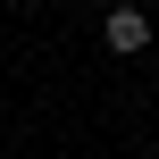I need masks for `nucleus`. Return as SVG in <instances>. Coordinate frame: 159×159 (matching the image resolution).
<instances>
[{"label":"nucleus","instance_id":"nucleus-2","mask_svg":"<svg viewBox=\"0 0 159 159\" xmlns=\"http://www.w3.org/2000/svg\"><path fill=\"white\" fill-rule=\"evenodd\" d=\"M101 8H134V0H101Z\"/></svg>","mask_w":159,"mask_h":159},{"label":"nucleus","instance_id":"nucleus-1","mask_svg":"<svg viewBox=\"0 0 159 159\" xmlns=\"http://www.w3.org/2000/svg\"><path fill=\"white\" fill-rule=\"evenodd\" d=\"M109 50H151V17L143 8H109Z\"/></svg>","mask_w":159,"mask_h":159}]
</instances>
